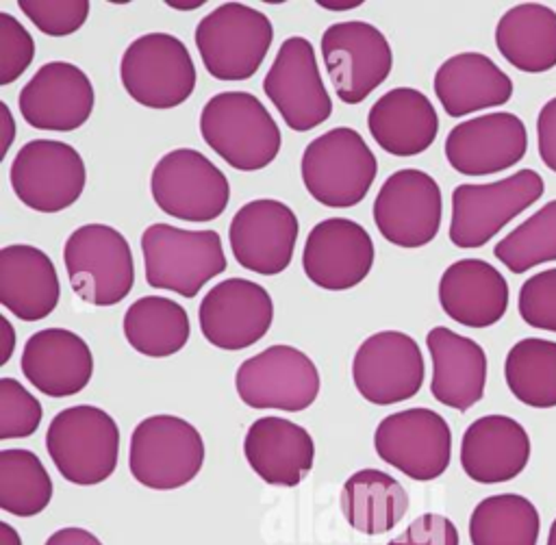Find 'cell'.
I'll list each match as a JSON object with an SVG mask.
<instances>
[{
    "mask_svg": "<svg viewBox=\"0 0 556 545\" xmlns=\"http://www.w3.org/2000/svg\"><path fill=\"white\" fill-rule=\"evenodd\" d=\"M300 224L291 206L274 198H256L237 208L228 226L235 261L254 274H282L295 250Z\"/></svg>",
    "mask_w": 556,
    "mask_h": 545,
    "instance_id": "d6986e66",
    "label": "cell"
},
{
    "mask_svg": "<svg viewBox=\"0 0 556 545\" xmlns=\"http://www.w3.org/2000/svg\"><path fill=\"white\" fill-rule=\"evenodd\" d=\"M319 50L337 98L350 106L378 89L393 67L387 35L365 20L330 24L321 33Z\"/></svg>",
    "mask_w": 556,
    "mask_h": 545,
    "instance_id": "30bf717a",
    "label": "cell"
},
{
    "mask_svg": "<svg viewBox=\"0 0 556 545\" xmlns=\"http://www.w3.org/2000/svg\"><path fill=\"white\" fill-rule=\"evenodd\" d=\"M243 456L265 484L293 489L313 471L315 441L304 426L267 415L250 423Z\"/></svg>",
    "mask_w": 556,
    "mask_h": 545,
    "instance_id": "cb8c5ba5",
    "label": "cell"
},
{
    "mask_svg": "<svg viewBox=\"0 0 556 545\" xmlns=\"http://www.w3.org/2000/svg\"><path fill=\"white\" fill-rule=\"evenodd\" d=\"M530 452V436L517 419L484 415L463 432L460 467L478 484H502L526 469Z\"/></svg>",
    "mask_w": 556,
    "mask_h": 545,
    "instance_id": "d4e9b609",
    "label": "cell"
},
{
    "mask_svg": "<svg viewBox=\"0 0 556 545\" xmlns=\"http://www.w3.org/2000/svg\"><path fill=\"white\" fill-rule=\"evenodd\" d=\"M378 174V161L363 135L337 126L306 143L300 176L313 200L330 208H350L365 200Z\"/></svg>",
    "mask_w": 556,
    "mask_h": 545,
    "instance_id": "3957f363",
    "label": "cell"
},
{
    "mask_svg": "<svg viewBox=\"0 0 556 545\" xmlns=\"http://www.w3.org/2000/svg\"><path fill=\"white\" fill-rule=\"evenodd\" d=\"M274 321V300L265 287L248 278L213 284L198 306L202 337L217 350L239 352L258 343Z\"/></svg>",
    "mask_w": 556,
    "mask_h": 545,
    "instance_id": "ac0fdd59",
    "label": "cell"
},
{
    "mask_svg": "<svg viewBox=\"0 0 556 545\" xmlns=\"http://www.w3.org/2000/svg\"><path fill=\"white\" fill-rule=\"evenodd\" d=\"M122 330L135 352L165 358L187 345L191 326L182 304L163 295H143L126 308Z\"/></svg>",
    "mask_w": 556,
    "mask_h": 545,
    "instance_id": "d6a6232c",
    "label": "cell"
},
{
    "mask_svg": "<svg viewBox=\"0 0 556 545\" xmlns=\"http://www.w3.org/2000/svg\"><path fill=\"white\" fill-rule=\"evenodd\" d=\"M165 4H167L169 9H176V11H193V9H200V7L204 4V0H180V2L167 0Z\"/></svg>",
    "mask_w": 556,
    "mask_h": 545,
    "instance_id": "681fc988",
    "label": "cell"
},
{
    "mask_svg": "<svg viewBox=\"0 0 556 545\" xmlns=\"http://www.w3.org/2000/svg\"><path fill=\"white\" fill-rule=\"evenodd\" d=\"M9 180L24 206L37 213H59L83 195L87 167L74 145L30 139L13 156Z\"/></svg>",
    "mask_w": 556,
    "mask_h": 545,
    "instance_id": "4fadbf2b",
    "label": "cell"
},
{
    "mask_svg": "<svg viewBox=\"0 0 556 545\" xmlns=\"http://www.w3.org/2000/svg\"><path fill=\"white\" fill-rule=\"evenodd\" d=\"M378 232L397 248H424L441 228L443 195L439 182L415 167L387 176L371 206Z\"/></svg>",
    "mask_w": 556,
    "mask_h": 545,
    "instance_id": "2e32d148",
    "label": "cell"
},
{
    "mask_svg": "<svg viewBox=\"0 0 556 545\" xmlns=\"http://www.w3.org/2000/svg\"><path fill=\"white\" fill-rule=\"evenodd\" d=\"M43 419L41 402L15 378H0V439H26Z\"/></svg>",
    "mask_w": 556,
    "mask_h": 545,
    "instance_id": "74e56055",
    "label": "cell"
},
{
    "mask_svg": "<svg viewBox=\"0 0 556 545\" xmlns=\"http://www.w3.org/2000/svg\"><path fill=\"white\" fill-rule=\"evenodd\" d=\"M547 545H556V519L552 521L549 525V532H547Z\"/></svg>",
    "mask_w": 556,
    "mask_h": 545,
    "instance_id": "f907efd6",
    "label": "cell"
},
{
    "mask_svg": "<svg viewBox=\"0 0 556 545\" xmlns=\"http://www.w3.org/2000/svg\"><path fill=\"white\" fill-rule=\"evenodd\" d=\"M35 59V39L11 13L0 11V85L17 80Z\"/></svg>",
    "mask_w": 556,
    "mask_h": 545,
    "instance_id": "60d3db41",
    "label": "cell"
},
{
    "mask_svg": "<svg viewBox=\"0 0 556 545\" xmlns=\"http://www.w3.org/2000/svg\"><path fill=\"white\" fill-rule=\"evenodd\" d=\"M541 195L543 178L530 167L486 185L463 182L452 191L450 241L456 248H480Z\"/></svg>",
    "mask_w": 556,
    "mask_h": 545,
    "instance_id": "8fae6325",
    "label": "cell"
},
{
    "mask_svg": "<svg viewBox=\"0 0 556 545\" xmlns=\"http://www.w3.org/2000/svg\"><path fill=\"white\" fill-rule=\"evenodd\" d=\"M510 393L532 408L556 406V341L528 337L517 341L504 360Z\"/></svg>",
    "mask_w": 556,
    "mask_h": 545,
    "instance_id": "e575fe53",
    "label": "cell"
},
{
    "mask_svg": "<svg viewBox=\"0 0 556 545\" xmlns=\"http://www.w3.org/2000/svg\"><path fill=\"white\" fill-rule=\"evenodd\" d=\"M0 545H22V536L7 521H0Z\"/></svg>",
    "mask_w": 556,
    "mask_h": 545,
    "instance_id": "7dc6e473",
    "label": "cell"
},
{
    "mask_svg": "<svg viewBox=\"0 0 556 545\" xmlns=\"http://www.w3.org/2000/svg\"><path fill=\"white\" fill-rule=\"evenodd\" d=\"M517 306L528 326L556 332V267L530 276L519 289Z\"/></svg>",
    "mask_w": 556,
    "mask_h": 545,
    "instance_id": "ab89813d",
    "label": "cell"
},
{
    "mask_svg": "<svg viewBox=\"0 0 556 545\" xmlns=\"http://www.w3.org/2000/svg\"><path fill=\"white\" fill-rule=\"evenodd\" d=\"M24 378L48 397H72L93 376V354L87 341L67 328H43L22 347Z\"/></svg>",
    "mask_w": 556,
    "mask_h": 545,
    "instance_id": "603a6c76",
    "label": "cell"
},
{
    "mask_svg": "<svg viewBox=\"0 0 556 545\" xmlns=\"http://www.w3.org/2000/svg\"><path fill=\"white\" fill-rule=\"evenodd\" d=\"M424 378V354L417 341L400 330L369 334L352 358V382L358 395L376 406H391L415 397Z\"/></svg>",
    "mask_w": 556,
    "mask_h": 545,
    "instance_id": "e0dca14e",
    "label": "cell"
},
{
    "mask_svg": "<svg viewBox=\"0 0 556 545\" xmlns=\"http://www.w3.org/2000/svg\"><path fill=\"white\" fill-rule=\"evenodd\" d=\"M406 489L391 473L358 469L341 486V512L348 525L365 536L391 532L408 512Z\"/></svg>",
    "mask_w": 556,
    "mask_h": 545,
    "instance_id": "4dcf8cb0",
    "label": "cell"
},
{
    "mask_svg": "<svg viewBox=\"0 0 556 545\" xmlns=\"http://www.w3.org/2000/svg\"><path fill=\"white\" fill-rule=\"evenodd\" d=\"M321 378L308 354L276 343L245 358L235 373L239 400L256 410H306L319 395Z\"/></svg>",
    "mask_w": 556,
    "mask_h": 545,
    "instance_id": "7c38bea8",
    "label": "cell"
},
{
    "mask_svg": "<svg viewBox=\"0 0 556 545\" xmlns=\"http://www.w3.org/2000/svg\"><path fill=\"white\" fill-rule=\"evenodd\" d=\"M426 347L432 358V397L460 413L478 404L486 384V354L480 343L445 326H434L426 334Z\"/></svg>",
    "mask_w": 556,
    "mask_h": 545,
    "instance_id": "484cf974",
    "label": "cell"
},
{
    "mask_svg": "<svg viewBox=\"0 0 556 545\" xmlns=\"http://www.w3.org/2000/svg\"><path fill=\"white\" fill-rule=\"evenodd\" d=\"M528 148L523 122L495 111L456 124L445 137V159L463 176H489L519 163Z\"/></svg>",
    "mask_w": 556,
    "mask_h": 545,
    "instance_id": "7402d4cb",
    "label": "cell"
},
{
    "mask_svg": "<svg viewBox=\"0 0 556 545\" xmlns=\"http://www.w3.org/2000/svg\"><path fill=\"white\" fill-rule=\"evenodd\" d=\"M15 139V122L7 102H0V156L4 159Z\"/></svg>",
    "mask_w": 556,
    "mask_h": 545,
    "instance_id": "f6af8a7d",
    "label": "cell"
},
{
    "mask_svg": "<svg viewBox=\"0 0 556 545\" xmlns=\"http://www.w3.org/2000/svg\"><path fill=\"white\" fill-rule=\"evenodd\" d=\"M495 46L519 72L552 69L556 65V11L536 2L510 7L495 26Z\"/></svg>",
    "mask_w": 556,
    "mask_h": 545,
    "instance_id": "1f68e13d",
    "label": "cell"
},
{
    "mask_svg": "<svg viewBox=\"0 0 556 545\" xmlns=\"http://www.w3.org/2000/svg\"><path fill=\"white\" fill-rule=\"evenodd\" d=\"M204 143L232 169L258 172L274 163L282 135L267 106L250 91H219L200 111Z\"/></svg>",
    "mask_w": 556,
    "mask_h": 545,
    "instance_id": "6da1fadb",
    "label": "cell"
},
{
    "mask_svg": "<svg viewBox=\"0 0 556 545\" xmlns=\"http://www.w3.org/2000/svg\"><path fill=\"white\" fill-rule=\"evenodd\" d=\"M93 104L89 76L70 61L43 63L17 96L22 119L37 130H76L91 117Z\"/></svg>",
    "mask_w": 556,
    "mask_h": 545,
    "instance_id": "44dd1931",
    "label": "cell"
},
{
    "mask_svg": "<svg viewBox=\"0 0 556 545\" xmlns=\"http://www.w3.org/2000/svg\"><path fill=\"white\" fill-rule=\"evenodd\" d=\"M72 291L87 304L113 306L135 284V261L126 237L109 224L78 226L63 245Z\"/></svg>",
    "mask_w": 556,
    "mask_h": 545,
    "instance_id": "52a82bcc",
    "label": "cell"
},
{
    "mask_svg": "<svg viewBox=\"0 0 556 545\" xmlns=\"http://www.w3.org/2000/svg\"><path fill=\"white\" fill-rule=\"evenodd\" d=\"M439 104L450 117L502 106L513 96V80L482 52H458L445 59L432 78Z\"/></svg>",
    "mask_w": 556,
    "mask_h": 545,
    "instance_id": "f546056e",
    "label": "cell"
},
{
    "mask_svg": "<svg viewBox=\"0 0 556 545\" xmlns=\"http://www.w3.org/2000/svg\"><path fill=\"white\" fill-rule=\"evenodd\" d=\"M43 545H104L93 532L78 528V525H65L54 530Z\"/></svg>",
    "mask_w": 556,
    "mask_h": 545,
    "instance_id": "ee69618b",
    "label": "cell"
},
{
    "mask_svg": "<svg viewBox=\"0 0 556 545\" xmlns=\"http://www.w3.org/2000/svg\"><path fill=\"white\" fill-rule=\"evenodd\" d=\"M321 9H328V11H350V9H356L361 7V0H337V2H330V0H319L317 2Z\"/></svg>",
    "mask_w": 556,
    "mask_h": 545,
    "instance_id": "c3c4849f",
    "label": "cell"
},
{
    "mask_svg": "<svg viewBox=\"0 0 556 545\" xmlns=\"http://www.w3.org/2000/svg\"><path fill=\"white\" fill-rule=\"evenodd\" d=\"M371 235L354 219L328 217L311 228L302 248L306 278L326 291L361 284L374 267Z\"/></svg>",
    "mask_w": 556,
    "mask_h": 545,
    "instance_id": "ffe728a7",
    "label": "cell"
},
{
    "mask_svg": "<svg viewBox=\"0 0 556 545\" xmlns=\"http://www.w3.org/2000/svg\"><path fill=\"white\" fill-rule=\"evenodd\" d=\"M195 48L206 72L217 80L252 78L274 41L269 17L243 2H224L195 26Z\"/></svg>",
    "mask_w": 556,
    "mask_h": 545,
    "instance_id": "5b68a950",
    "label": "cell"
},
{
    "mask_svg": "<svg viewBox=\"0 0 556 545\" xmlns=\"http://www.w3.org/2000/svg\"><path fill=\"white\" fill-rule=\"evenodd\" d=\"M439 304L460 326L489 328L508 308V282L491 263L460 258L439 278Z\"/></svg>",
    "mask_w": 556,
    "mask_h": 545,
    "instance_id": "4316f807",
    "label": "cell"
},
{
    "mask_svg": "<svg viewBox=\"0 0 556 545\" xmlns=\"http://www.w3.org/2000/svg\"><path fill=\"white\" fill-rule=\"evenodd\" d=\"M204 439L178 415H150L130 434L128 469L146 489L174 491L189 484L204 465Z\"/></svg>",
    "mask_w": 556,
    "mask_h": 545,
    "instance_id": "8992f818",
    "label": "cell"
},
{
    "mask_svg": "<svg viewBox=\"0 0 556 545\" xmlns=\"http://www.w3.org/2000/svg\"><path fill=\"white\" fill-rule=\"evenodd\" d=\"M61 297V282L52 258L28 243L0 250V304L22 321L48 317Z\"/></svg>",
    "mask_w": 556,
    "mask_h": 545,
    "instance_id": "f1b7e54d",
    "label": "cell"
},
{
    "mask_svg": "<svg viewBox=\"0 0 556 545\" xmlns=\"http://www.w3.org/2000/svg\"><path fill=\"white\" fill-rule=\"evenodd\" d=\"M46 449L63 480L96 486L109 480L119 458V428L100 406L76 404L59 410L46 430Z\"/></svg>",
    "mask_w": 556,
    "mask_h": 545,
    "instance_id": "7a4b0ae2",
    "label": "cell"
},
{
    "mask_svg": "<svg viewBox=\"0 0 556 545\" xmlns=\"http://www.w3.org/2000/svg\"><path fill=\"white\" fill-rule=\"evenodd\" d=\"M52 478L41 458L24 447L0 452V508L28 519L43 512L52 502Z\"/></svg>",
    "mask_w": 556,
    "mask_h": 545,
    "instance_id": "d590c367",
    "label": "cell"
},
{
    "mask_svg": "<svg viewBox=\"0 0 556 545\" xmlns=\"http://www.w3.org/2000/svg\"><path fill=\"white\" fill-rule=\"evenodd\" d=\"M471 545H536L541 517L519 493H497L480 499L469 515Z\"/></svg>",
    "mask_w": 556,
    "mask_h": 545,
    "instance_id": "836d02e7",
    "label": "cell"
},
{
    "mask_svg": "<svg viewBox=\"0 0 556 545\" xmlns=\"http://www.w3.org/2000/svg\"><path fill=\"white\" fill-rule=\"evenodd\" d=\"M456 523L441 512H424L415 517L395 538L387 545H458Z\"/></svg>",
    "mask_w": 556,
    "mask_h": 545,
    "instance_id": "b9f144b4",
    "label": "cell"
},
{
    "mask_svg": "<svg viewBox=\"0 0 556 545\" xmlns=\"http://www.w3.org/2000/svg\"><path fill=\"white\" fill-rule=\"evenodd\" d=\"M371 139L393 156H417L439 135V115L430 98L415 87H393L367 113Z\"/></svg>",
    "mask_w": 556,
    "mask_h": 545,
    "instance_id": "83f0119b",
    "label": "cell"
},
{
    "mask_svg": "<svg viewBox=\"0 0 556 545\" xmlns=\"http://www.w3.org/2000/svg\"><path fill=\"white\" fill-rule=\"evenodd\" d=\"M141 254L146 282L180 297H195L228 265L219 232L176 228L163 221L143 230Z\"/></svg>",
    "mask_w": 556,
    "mask_h": 545,
    "instance_id": "277c9868",
    "label": "cell"
},
{
    "mask_svg": "<svg viewBox=\"0 0 556 545\" xmlns=\"http://www.w3.org/2000/svg\"><path fill=\"white\" fill-rule=\"evenodd\" d=\"M150 193L169 217L204 224L217 219L230 202L224 172L195 148L165 152L152 167Z\"/></svg>",
    "mask_w": 556,
    "mask_h": 545,
    "instance_id": "9c48e42d",
    "label": "cell"
},
{
    "mask_svg": "<svg viewBox=\"0 0 556 545\" xmlns=\"http://www.w3.org/2000/svg\"><path fill=\"white\" fill-rule=\"evenodd\" d=\"M15 350V330L7 315L0 317V365H7Z\"/></svg>",
    "mask_w": 556,
    "mask_h": 545,
    "instance_id": "bcb514c9",
    "label": "cell"
},
{
    "mask_svg": "<svg viewBox=\"0 0 556 545\" xmlns=\"http://www.w3.org/2000/svg\"><path fill=\"white\" fill-rule=\"evenodd\" d=\"M20 11L48 37H67L76 33L89 17L87 0H20Z\"/></svg>",
    "mask_w": 556,
    "mask_h": 545,
    "instance_id": "f35d334b",
    "label": "cell"
},
{
    "mask_svg": "<svg viewBox=\"0 0 556 545\" xmlns=\"http://www.w3.org/2000/svg\"><path fill=\"white\" fill-rule=\"evenodd\" d=\"M374 449L382 462L410 480L430 482L450 467L452 430L432 408H404L376 426Z\"/></svg>",
    "mask_w": 556,
    "mask_h": 545,
    "instance_id": "5bb4252c",
    "label": "cell"
},
{
    "mask_svg": "<svg viewBox=\"0 0 556 545\" xmlns=\"http://www.w3.org/2000/svg\"><path fill=\"white\" fill-rule=\"evenodd\" d=\"M263 91L291 130H313L332 115L315 48L302 35H291L280 43L263 78Z\"/></svg>",
    "mask_w": 556,
    "mask_h": 545,
    "instance_id": "9a60e30c",
    "label": "cell"
},
{
    "mask_svg": "<svg viewBox=\"0 0 556 545\" xmlns=\"http://www.w3.org/2000/svg\"><path fill=\"white\" fill-rule=\"evenodd\" d=\"M126 93L146 109L180 106L195 89L198 72L185 41L172 33L135 37L119 59Z\"/></svg>",
    "mask_w": 556,
    "mask_h": 545,
    "instance_id": "ba28073f",
    "label": "cell"
},
{
    "mask_svg": "<svg viewBox=\"0 0 556 545\" xmlns=\"http://www.w3.org/2000/svg\"><path fill=\"white\" fill-rule=\"evenodd\" d=\"M493 254L513 274H523L534 265L556 261V200L513 228L493 248Z\"/></svg>",
    "mask_w": 556,
    "mask_h": 545,
    "instance_id": "8d00e7d4",
    "label": "cell"
},
{
    "mask_svg": "<svg viewBox=\"0 0 556 545\" xmlns=\"http://www.w3.org/2000/svg\"><path fill=\"white\" fill-rule=\"evenodd\" d=\"M536 143L541 161L556 172V98L547 100L536 117Z\"/></svg>",
    "mask_w": 556,
    "mask_h": 545,
    "instance_id": "7bdbcfd3",
    "label": "cell"
}]
</instances>
